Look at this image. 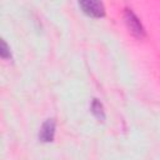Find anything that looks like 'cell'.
I'll list each match as a JSON object with an SVG mask.
<instances>
[{
	"label": "cell",
	"instance_id": "1",
	"mask_svg": "<svg viewBox=\"0 0 160 160\" xmlns=\"http://www.w3.org/2000/svg\"><path fill=\"white\" fill-rule=\"evenodd\" d=\"M124 20H125V24H126L129 31L134 36H136L139 39L145 36V29H144L140 19L136 16V14L131 9H129V8L125 9V11H124Z\"/></svg>",
	"mask_w": 160,
	"mask_h": 160
},
{
	"label": "cell",
	"instance_id": "3",
	"mask_svg": "<svg viewBox=\"0 0 160 160\" xmlns=\"http://www.w3.org/2000/svg\"><path fill=\"white\" fill-rule=\"evenodd\" d=\"M55 120L54 119H48L42 122L41 128H40V132H39V138L41 141L44 142H50L54 140L55 136Z\"/></svg>",
	"mask_w": 160,
	"mask_h": 160
},
{
	"label": "cell",
	"instance_id": "5",
	"mask_svg": "<svg viewBox=\"0 0 160 160\" xmlns=\"http://www.w3.org/2000/svg\"><path fill=\"white\" fill-rule=\"evenodd\" d=\"M0 55H1V58H4V59H9V58H11L9 46H8V44L5 42L4 39H1V41H0Z\"/></svg>",
	"mask_w": 160,
	"mask_h": 160
},
{
	"label": "cell",
	"instance_id": "2",
	"mask_svg": "<svg viewBox=\"0 0 160 160\" xmlns=\"http://www.w3.org/2000/svg\"><path fill=\"white\" fill-rule=\"evenodd\" d=\"M79 6L82 9L85 14L92 18H102L105 15L104 4L95 0H81L79 1Z\"/></svg>",
	"mask_w": 160,
	"mask_h": 160
},
{
	"label": "cell",
	"instance_id": "4",
	"mask_svg": "<svg viewBox=\"0 0 160 160\" xmlns=\"http://www.w3.org/2000/svg\"><path fill=\"white\" fill-rule=\"evenodd\" d=\"M91 112L94 114V116L98 120H100V121H104L105 120V110H104V106L100 102V100L92 99V102H91Z\"/></svg>",
	"mask_w": 160,
	"mask_h": 160
}]
</instances>
